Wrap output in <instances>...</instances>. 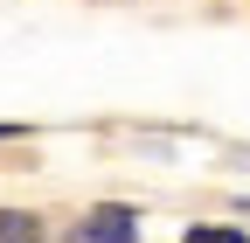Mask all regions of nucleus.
<instances>
[{
	"label": "nucleus",
	"mask_w": 250,
	"mask_h": 243,
	"mask_svg": "<svg viewBox=\"0 0 250 243\" xmlns=\"http://www.w3.org/2000/svg\"><path fill=\"white\" fill-rule=\"evenodd\" d=\"M77 243H132V216H125V208H98V216L77 229Z\"/></svg>",
	"instance_id": "obj_1"
},
{
	"label": "nucleus",
	"mask_w": 250,
	"mask_h": 243,
	"mask_svg": "<svg viewBox=\"0 0 250 243\" xmlns=\"http://www.w3.org/2000/svg\"><path fill=\"white\" fill-rule=\"evenodd\" d=\"M0 243H42V223L28 208H0Z\"/></svg>",
	"instance_id": "obj_2"
},
{
	"label": "nucleus",
	"mask_w": 250,
	"mask_h": 243,
	"mask_svg": "<svg viewBox=\"0 0 250 243\" xmlns=\"http://www.w3.org/2000/svg\"><path fill=\"white\" fill-rule=\"evenodd\" d=\"M188 243H243V229H223V223H202V229H188Z\"/></svg>",
	"instance_id": "obj_3"
},
{
	"label": "nucleus",
	"mask_w": 250,
	"mask_h": 243,
	"mask_svg": "<svg viewBox=\"0 0 250 243\" xmlns=\"http://www.w3.org/2000/svg\"><path fill=\"white\" fill-rule=\"evenodd\" d=\"M0 139H7V132H0Z\"/></svg>",
	"instance_id": "obj_4"
}]
</instances>
